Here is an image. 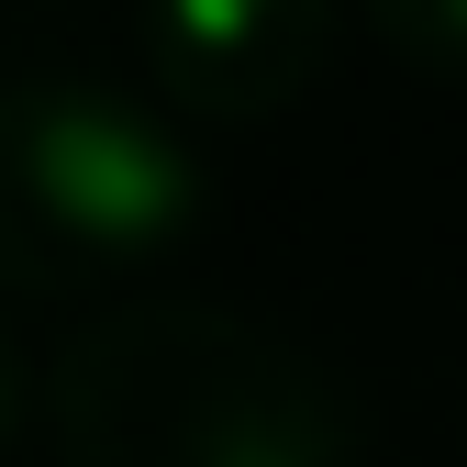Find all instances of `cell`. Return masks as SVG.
<instances>
[{"mask_svg":"<svg viewBox=\"0 0 467 467\" xmlns=\"http://www.w3.org/2000/svg\"><path fill=\"white\" fill-rule=\"evenodd\" d=\"M45 423L67 467H357V389L289 323L145 289L100 301L45 368Z\"/></svg>","mask_w":467,"mask_h":467,"instance_id":"1","label":"cell"},{"mask_svg":"<svg viewBox=\"0 0 467 467\" xmlns=\"http://www.w3.org/2000/svg\"><path fill=\"white\" fill-rule=\"evenodd\" d=\"M201 212V156L111 67H12L0 78V289H78L156 256Z\"/></svg>","mask_w":467,"mask_h":467,"instance_id":"2","label":"cell"},{"mask_svg":"<svg viewBox=\"0 0 467 467\" xmlns=\"http://www.w3.org/2000/svg\"><path fill=\"white\" fill-rule=\"evenodd\" d=\"M334 56V0H145V78L201 123H267Z\"/></svg>","mask_w":467,"mask_h":467,"instance_id":"3","label":"cell"},{"mask_svg":"<svg viewBox=\"0 0 467 467\" xmlns=\"http://www.w3.org/2000/svg\"><path fill=\"white\" fill-rule=\"evenodd\" d=\"M368 23L434 78H467V0H368Z\"/></svg>","mask_w":467,"mask_h":467,"instance_id":"4","label":"cell"},{"mask_svg":"<svg viewBox=\"0 0 467 467\" xmlns=\"http://www.w3.org/2000/svg\"><path fill=\"white\" fill-rule=\"evenodd\" d=\"M12 423H23V357L0 345V434H12Z\"/></svg>","mask_w":467,"mask_h":467,"instance_id":"5","label":"cell"}]
</instances>
